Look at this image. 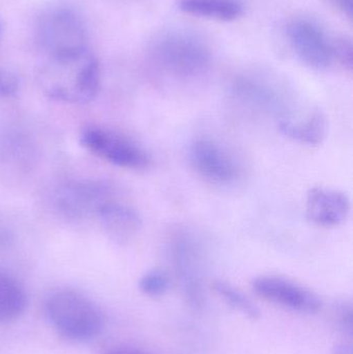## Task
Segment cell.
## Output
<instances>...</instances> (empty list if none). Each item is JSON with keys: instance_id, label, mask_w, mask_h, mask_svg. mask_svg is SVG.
<instances>
[{"instance_id": "obj_18", "label": "cell", "mask_w": 353, "mask_h": 354, "mask_svg": "<svg viewBox=\"0 0 353 354\" xmlns=\"http://www.w3.org/2000/svg\"><path fill=\"white\" fill-rule=\"evenodd\" d=\"M170 280L164 270L155 268L149 270L141 277L139 281V289L143 295L151 297H161L167 292Z\"/></svg>"}, {"instance_id": "obj_1", "label": "cell", "mask_w": 353, "mask_h": 354, "mask_svg": "<svg viewBox=\"0 0 353 354\" xmlns=\"http://www.w3.org/2000/svg\"><path fill=\"white\" fill-rule=\"evenodd\" d=\"M39 81L46 95L54 101L90 103L101 89V66L90 49L50 56L39 70Z\"/></svg>"}, {"instance_id": "obj_19", "label": "cell", "mask_w": 353, "mask_h": 354, "mask_svg": "<svg viewBox=\"0 0 353 354\" xmlns=\"http://www.w3.org/2000/svg\"><path fill=\"white\" fill-rule=\"evenodd\" d=\"M333 46L335 59L339 60L344 68L352 71L353 56L352 41L346 37H341L334 41Z\"/></svg>"}, {"instance_id": "obj_11", "label": "cell", "mask_w": 353, "mask_h": 354, "mask_svg": "<svg viewBox=\"0 0 353 354\" xmlns=\"http://www.w3.org/2000/svg\"><path fill=\"white\" fill-rule=\"evenodd\" d=\"M306 216L317 226L335 227L345 222L352 209L350 197L343 192L327 187L309 189L306 198Z\"/></svg>"}, {"instance_id": "obj_2", "label": "cell", "mask_w": 353, "mask_h": 354, "mask_svg": "<svg viewBox=\"0 0 353 354\" xmlns=\"http://www.w3.org/2000/svg\"><path fill=\"white\" fill-rule=\"evenodd\" d=\"M45 310L56 332L73 342L95 340L105 324L99 307L89 297L70 289L51 293L46 301Z\"/></svg>"}, {"instance_id": "obj_7", "label": "cell", "mask_w": 353, "mask_h": 354, "mask_svg": "<svg viewBox=\"0 0 353 354\" xmlns=\"http://www.w3.org/2000/svg\"><path fill=\"white\" fill-rule=\"evenodd\" d=\"M169 253L187 301L192 307H202L204 292L200 241L188 229H178L170 237Z\"/></svg>"}, {"instance_id": "obj_24", "label": "cell", "mask_w": 353, "mask_h": 354, "mask_svg": "<svg viewBox=\"0 0 353 354\" xmlns=\"http://www.w3.org/2000/svg\"><path fill=\"white\" fill-rule=\"evenodd\" d=\"M333 354H353L350 342H341L334 348Z\"/></svg>"}, {"instance_id": "obj_16", "label": "cell", "mask_w": 353, "mask_h": 354, "mask_svg": "<svg viewBox=\"0 0 353 354\" xmlns=\"http://www.w3.org/2000/svg\"><path fill=\"white\" fill-rule=\"evenodd\" d=\"M178 6L184 14L222 22H232L244 14L238 0H180Z\"/></svg>"}, {"instance_id": "obj_25", "label": "cell", "mask_w": 353, "mask_h": 354, "mask_svg": "<svg viewBox=\"0 0 353 354\" xmlns=\"http://www.w3.org/2000/svg\"><path fill=\"white\" fill-rule=\"evenodd\" d=\"M3 32H4V22H3V20H2V17L0 16V41H1L2 35H3Z\"/></svg>"}, {"instance_id": "obj_8", "label": "cell", "mask_w": 353, "mask_h": 354, "mask_svg": "<svg viewBox=\"0 0 353 354\" xmlns=\"http://www.w3.org/2000/svg\"><path fill=\"white\" fill-rule=\"evenodd\" d=\"M286 35L296 57L308 68L327 70L335 60L334 41L314 21L294 19L286 26Z\"/></svg>"}, {"instance_id": "obj_4", "label": "cell", "mask_w": 353, "mask_h": 354, "mask_svg": "<svg viewBox=\"0 0 353 354\" xmlns=\"http://www.w3.org/2000/svg\"><path fill=\"white\" fill-rule=\"evenodd\" d=\"M37 39L47 57L89 49L88 33L81 17L70 8H54L39 20Z\"/></svg>"}, {"instance_id": "obj_17", "label": "cell", "mask_w": 353, "mask_h": 354, "mask_svg": "<svg viewBox=\"0 0 353 354\" xmlns=\"http://www.w3.org/2000/svg\"><path fill=\"white\" fill-rule=\"evenodd\" d=\"M213 290L224 299L227 305L248 317L256 320L260 317V310L242 291L228 283L218 281L213 283Z\"/></svg>"}, {"instance_id": "obj_12", "label": "cell", "mask_w": 353, "mask_h": 354, "mask_svg": "<svg viewBox=\"0 0 353 354\" xmlns=\"http://www.w3.org/2000/svg\"><path fill=\"white\" fill-rule=\"evenodd\" d=\"M232 93L242 102L254 107L281 114L284 118L288 109L285 95L277 86L257 76L238 77L232 83Z\"/></svg>"}, {"instance_id": "obj_10", "label": "cell", "mask_w": 353, "mask_h": 354, "mask_svg": "<svg viewBox=\"0 0 353 354\" xmlns=\"http://www.w3.org/2000/svg\"><path fill=\"white\" fill-rule=\"evenodd\" d=\"M188 156L193 169L209 183L229 185L240 176L233 158L211 139H197L191 143Z\"/></svg>"}, {"instance_id": "obj_23", "label": "cell", "mask_w": 353, "mask_h": 354, "mask_svg": "<svg viewBox=\"0 0 353 354\" xmlns=\"http://www.w3.org/2000/svg\"><path fill=\"white\" fill-rule=\"evenodd\" d=\"M105 354H149L142 349L133 346H116L110 349Z\"/></svg>"}, {"instance_id": "obj_21", "label": "cell", "mask_w": 353, "mask_h": 354, "mask_svg": "<svg viewBox=\"0 0 353 354\" xmlns=\"http://www.w3.org/2000/svg\"><path fill=\"white\" fill-rule=\"evenodd\" d=\"M337 320L340 328L343 330L344 334L347 335L350 338L352 336V304L347 301H342L337 307Z\"/></svg>"}, {"instance_id": "obj_13", "label": "cell", "mask_w": 353, "mask_h": 354, "mask_svg": "<svg viewBox=\"0 0 353 354\" xmlns=\"http://www.w3.org/2000/svg\"><path fill=\"white\" fill-rule=\"evenodd\" d=\"M97 218L106 233L118 243L134 237L142 226V218L136 208L114 197L99 207Z\"/></svg>"}, {"instance_id": "obj_9", "label": "cell", "mask_w": 353, "mask_h": 354, "mask_svg": "<svg viewBox=\"0 0 353 354\" xmlns=\"http://www.w3.org/2000/svg\"><path fill=\"white\" fill-rule=\"evenodd\" d=\"M252 288L265 301L298 313L315 314L323 306L314 291L283 277H258L253 280Z\"/></svg>"}, {"instance_id": "obj_22", "label": "cell", "mask_w": 353, "mask_h": 354, "mask_svg": "<svg viewBox=\"0 0 353 354\" xmlns=\"http://www.w3.org/2000/svg\"><path fill=\"white\" fill-rule=\"evenodd\" d=\"M332 3L350 20L352 19V0H331Z\"/></svg>"}, {"instance_id": "obj_20", "label": "cell", "mask_w": 353, "mask_h": 354, "mask_svg": "<svg viewBox=\"0 0 353 354\" xmlns=\"http://www.w3.org/2000/svg\"><path fill=\"white\" fill-rule=\"evenodd\" d=\"M18 91V77L10 71L0 70V97H12Z\"/></svg>"}, {"instance_id": "obj_5", "label": "cell", "mask_w": 353, "mask_h": 354, "mask_svg": "<svg viewBox=\"0 0 353 354\" xmlns=\"http://www.w3.org/2000/svg\"><path fill=\"white\" fill-rule=\"evenodd\" d=\"M114 197L115 189L109 183L73 179L58 185L50 195V202L60 216L77 221L97 216L99 207Z\"/></svg>"}, {"instance_id": "obj_15", "label": "cell", "mask_w": 353, "mask_h": 354, "mask_svg": "<svg viewBox=\"0 0 353 354\" xmlns=\"http://www.w3.org/2000/svg\"><path fill=\"white\" fill-rule=\"evenodd\" d=\"M28 304L26 290L20 281L0 268V324L16 322Z\"/></svg>"}, {"instance_id": "obj_6", "label": "cell", "mask_w": 353, "mask_h": 354, "mask_svg": "<svg viewBox=\"0 0 353 354\" xmlns=\"http://www.w3.org/2000/svg\"><path fill=\"white\" fill-rule=\"evenodd\" d=\"M80 141L87 151L99 159L124 169H146L151 164L149 153L138 143L105 127H85L81 131Z\"/></svg>"}, {"instance_id": "obj_3", "label": "cell", "mask_w": 353, "mask_h": 354, "mask_svg": "<svg viewBox=\"0 0 353 354\" xmlns=\"http://www.w3.org/2000/svg\"><path fill=\"white\" fill-rule=\"evenodd\" d=\"M153 64L175 78H194L211 66V53L198 35L187 30L166 31L158 35L149 48Z\"/></svg>"}, {"instance_id": "obj_14", "label": "cell", "mask_w": 353, "mask_h": 354, "mask_svg": "<svg viewBox=\"0 0 353 354\" xmlns=\"http://www.w3.org/2000/svg\"><path fill=\"white\" fill-rule=\"evenodd\" d=\"M278 127L288 138L309 145H321L327 132V118L319 110H313L302 120H280Z\"/></svg>"}]
</instances>
